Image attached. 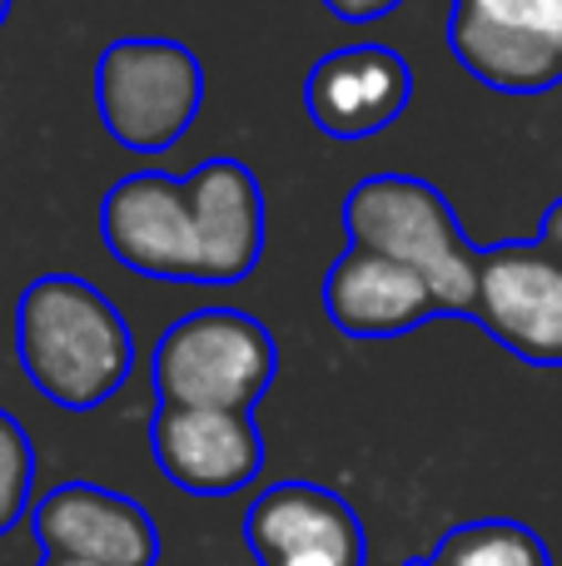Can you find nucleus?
Returning <instances> with one entry per match:
<instances>
[{
    "mask_svg": "<svg viewBox=\"0 0 562 566\" xmlns=\"http://www.w3.org/2000/svg\"><path fill=\"white\" fill-rule=\"evenodd\" d=\"M100 239L139 279L244 283L264 259V185L239 159H205L179 179L135 169L100 199Z\"/></svg>",
    "mask_w": 562,
    "mask_h": 566,
    "instance_id": "f257e3e1",
    "label": "nucleus"
},
{
    "mask_svg": "<svg viewBox=\"0 0 562 566\" xmlns=\"http://www.w3.org/2000/svg\"><path fill=\"white\" fill-rule=\"evenodd\" d=\"M15 358L40 398L90 412L125 388L135 333L90 279L40 274L15 303Z\"/></svg>",
    "mask_w": 562,
    "mask_h": 566,
    "instance_id": "f03ea898",
    "label": "nucleus"
},
{
    "mask_svg": "<svg viewBox=\"0 0 562 566\" xmlns=\"http://www.w3.org/2000/svg\"><path fill=\"white\" fill-rule=\"evenodd\" d=\"M344 239L414 269L444 303V318H468L478 293V254L454 205L418 175H368L344 195Z\"/></svg>",
    "mask_w": 562,
    "mask_h": 566,
    "instance_id": "7ed1b4c3",
    "label": "nucleus"
},
{
    "mask_svg": "<svg viewBox=\"0 0 562 566\" xmlns=\"http://www.w3.org/2000/svg\"><path fill=\"white\" fill-rule=\"evenodd\" d=\"M279 373L274 333L244 308H195L159 333L149 382L175 408L254 412Z\"/></svg>",
    "mask_w": 562,
    "mask_h": 566,
    "instance_id": "20e7f679",
    "label": "nucleus"
},
{
    "mask_svg": "<svg viewBox=\"0 0 562 566\" xmlns=\"http://www.w3.org/2000/svg\"><path fill=\"white\" fill-rule=\"evenodd\" d=\"M95 109L119 149L165 155L205 109V65L185 40L119 35L95 60Z\"/></svg>",
    "mask_w": 562,
    "mask_h": 566,
    "instance_id": "39448f33",
    "label": "nucleus"
},
{
    "mask_svg": "<svg viewBox=\"0 0 562 566\" xmlns=\"http://www.w3.org/2000/svg\"><path fill=\"white\" fill-rule=\"evenodd\" d=\"M448 50L498 95H548L562 85V0H454Z\"/></svg>",
    "mask_w": 562,
    "mask_h": 566,
    "instance_id": "423d86ee",
    "label": "nucleus"
},
{
    "mask_svg": "<svg viewBox=\"0 0 562 566\" xmlns=\"http://www.w3.org/2000/svg\"><path fill=\"white\" fill-rule=\"evenodd\" d=\"M468 318L533 368L562 363V259L538 239L488 244L478 254V293Z\"/></svg>",
    "mask_w": 562,
    "mask_h": 566,
    "instance_id": "0eeeda50",
    "label": "nucleus"
},
{
    "mask_svg": "<svg viewBox=\"0 0 562 566\" xmlns=\"http://www.w3.org/2000/svg\"><path fill=\"white\" fill-rule=\"evenodd\" d=\"M149 458L189 497H235L264 472V438L254 412L159 402L149 418Z\"/></svg>",
    "mask_w": 562,
    "mask_h": 566,
    "instance_id": "6e6552de",
    "label": "nucleus"
},
{
    "mask_svg": "<svg viewBox=\"0 0 562 566\" xmlns=\"http://www.w3.org/2000/svg\"><path fill=\"white\" fill-rule=\"evenodd\" d=\"M244 542L259 566H364L368 542L358 512L334 488L289 478L259 492L244 517Z\"/></svg>",
    "mask_w": 562,
    "mask_h": 566,
    "instance_id": "1a4fd4ad",
    "label": "nucleus"
},
{
    "mask_svg": "<svg viewBox=\"0 0 562 566\" xmlns=\"http://www.w3.org/2000/svg\"><path fill=\"white\" fill-rule=\"evenodd\" d=\"M414 105V65L394 45H339L314 60L304 80V109L329 139H374Z\"/></svg>",
    "mask_w": 562,
    "mask_h": 566,
    "instance_id": "9d476101",
    "label": "nucleus"
},
{
    "mask_svg": "<svg viewBox=\"0 0 562 566\" xmlns=\"http://www.w3.org/2000/svg\"><path fill=\"white\" fill-rule=\"evenodd\" d=\"M30 537L45 557H80L95 566H155L159 532L135 497L100 482H60L30 507Z\"/></svg>",
    "mask_w": 562,
    "mask_h": 566,
    "instance_id": "9b49d317",
    "label": "nucleus"
},
{
    "mask_svg": "<svg viewBox=\"0 0 562 566\" xmlns=\"http://www.w3.org/2000/svg\"><path fill=\"white\" fill-rule=\"evenodd\" d=\"M324 313L344 338H404L444 318V303L414 269L344 244L324 274Z\"/></svg>",
    "mask_w": 562,
    "mask_h": 566,
    "instance_id": "f8f14e48",
    "label": "nucleus"
},
{
    "mask_svg": "<svg viewBox=\"0 0 562 566\" xmlns=\"http://www.w3.org/2000/svg\"><path fill=\"white\" fill-rule=\"evenodd\" d=\"M404 566H553V552L528 522L513 517H478L458 522L438 537L434 552L404 562Z\"/></svg>",
    "mask_w": 562,
    "mask_h": 566,
    "instance_id": "ddd939ff",
    "label": "nucleus"
},
{
    "mask_svg": "<svg viewBox=\"0 0 562 566\" xmlns=\"http://www.w3.org/2000/svg\"><path fill=\"white\" fill-rule=\"evenodd\" d=\"M30 488H35V448L20 418L0 408V537L30 512Z\"/></svg>",
    "mask_w": 562,
    "mask_h": 566,
    "instance_id": "4468645a",
    "label": "nucleus"
},
{
    "mask_svg": "<svg viewBox=\"0 0 562 566\" xmlns=\"http://www.w3.org/2000/svg\"><path fill=\"white\" fill-rule=\"evenodd\" d=\"M398 6H404V0H324V10L334 20H344V25H368V20H384V15H394Z\"/></svg>",
    "mask_w": 562,
    "mask_h": 566,
    "instance_id": "2eb2a0df",
    "label": "nucleus"
},
{
    "mask_svg": "<svg viewBox=\"0 0 562 566\" xmlns=\"http://www.w3.org/2000/svg\"><path fill=\"white\" fill-rule=\"evenodd\" d=\"M538 244H543L548 254L562 259V199H553V205H548L543 224H538Z\"/></svg>",
    "mask_w": 562,
    "mask_h": 566,
    "instance_id": "dca6fc26",
    "label": "nucleus"
},
{
    "mask_svg": "<svg viewBox=\"0 0 562 566\" xmlns=\"http://www.w3.org/2000/svg\"><path fill=\"white\" fill-rule=\"evenodd\" d=\"M40 566H95V562H80V557H40Z\"/></svg>",
    "mask_w": 562,
    "mask_h": 566,
    "instance_id": "f3484780",
    "label": "nucleus"
},
{
    "mask_svg": "<svg viewBox=\"0 0 562 566\" xmlns=\"http://www.w3.org/2000/svg\"><path fill=\"white\" fill-rule=\"evenodd\" d=\"M6 15H10V0H0V25H6Z\"/></svg>",
    "mask_w": 562,
    "mask_h": 566,
    "instance_id": "a211bd4d",
    "label": "nucleus"
}]
</instances>
